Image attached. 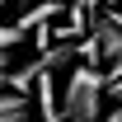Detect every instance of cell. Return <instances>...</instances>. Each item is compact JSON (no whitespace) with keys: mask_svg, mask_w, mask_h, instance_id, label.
I'll return each mask as SVG.
<instances>
[{"mask_svg":"<svg viewBox=\"0 0 122 122\" xmlns=\"http://www.w3.org/2000/svg\"><path fill=\"white\" fill-rule=\"evenodd\" d=\"M24 33H28V28H19V24L0 28V47H19V42H24Z\"/></svg>","mask_w":122,"mask_h":122,"instance_id":"5b68a950","label":"cell"},{"mask_svg":"<svg viewBox=\"0 0 122 122\" xmlns=\"http://www.w3.org/2000/svg\"><path fill=\"white\" fill-rule=\"evenodd\" d=\"M5 5H14V0H0V10H5Z\"/></svg>","mask_w":122,"mask_h":122,"instance_id":"9c48e42d","label":"cell"},{"mask_svg":"<svg viewBox=\"0 0 122 122\" xmlns=\"http://www.w3.org/2000/svg\"><path fill=\"white\" fill-rule=\"evenodd\" d=\"M108 94H113V99L122 103V75H117V80H108Z\"/></svg>","mask_w":122,"mask_h":122,"instance_id":"52a82bcc","label":"cell"},{"mask_svg":"<svg viewBox=\"0 0 122 122\" xmlns=\"http://www.w3.org/2000/svg\"><path fill=\"white\" fill-rule=\"evenodd\" d=\"M61 10H66L61 0H33L28 10H24V19H19V28H42L47 19H52V14H61Z\"/></svg>","mask_w":122,"mask_h":122,"instance_id":"277c9868","label":"cell"},{"mask_svg":"<svg viewBox=\"0 0 122 122\" xmlns=\"http://www.w3.org/2000/svg\"><path fill=\"white\" fill-rule=\"evenodd\" d=\"M10 61H14V56H10V47H0V89H5V85H10V71H14V66H10Z\"/></svg>","mask_w":122,"mask_h":122,"instance_id":"8992f818","label":"cell"},{"mask_svg":"<svg viewBox=\"0 0 122 122\" xmlns=\"http://www.w3.org/2000/svg\"><path fill=\"white\" fill-rule=\"evenodd\" d=\"M0 122H28V99L19 89H0Z\"/></svg>","mask_w":122,"mask_h":122,"instance_id":"3957f363","label":"cell"},{"mask_svg":"<svg viewBox=\"0 0 122 122\" xmlns=\"http://www.w3.org/2000/svg\"><path fill=\"white\" fill-rule=\"evenodd\" d=\"M108 5H113V0H108Z\"/></svg>","mask_w":122,"mask_h":122,"instance_id":"30bf717a","label":"cell"},{"mask_svg":"<svg viewBox=\"0 0 122 122\" xmlns=\"http://www.w3.org/2000/svg\"><path fill=\"white\" fill-rule=\"evenodd\" d=\"M94 33H99V42H103V56H108V61H113V56H122V28L108 19V10L94 19Z\"/></svg>","mask_w":122,"mask_h":122,"instance_id":"7a4b0ae2","label":"cell"},{"mask_svg":"<svg viewBox=\"0 0 122 122\" xmlns=\"http://www.w3.org/2000/svg\"><path fill=\"white\" fill-rule=\"evenodd\" d=\"M108 75L99 66H71L66 75V89H61V117L66 122H99V103H103Z\"/></svg>","mask_w":122,"mask_h":122,"instance_id":"6da1fadb","label":"cell"},{"mask_svg":"<svg viewBox=\"0 0 122 122\" xmlns=\"http://www.w3.org/2000/svg\"><path fill=\"white\" fill-rule=\"evenodd\" d=\"M108 19H113V24L122 28V10H113V5H108Z\"/></svg>","mask_w":122,"mask_h":122,"instance_id":"ba28073f","label":"cell"}]
</instances>
